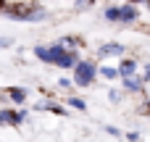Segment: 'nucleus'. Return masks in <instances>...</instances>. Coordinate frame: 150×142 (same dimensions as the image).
<instances>
[{"label": "nucleus", "instance_id": "1", "mask_svg": "<svg viewBox=\"0 0 150 142\" xmlns=\"http://www.w3.org/2000/svg\"><path fill=\"white\" fill-rule=\"evenodd\" d=\"M3 13H8L11 18H16V21H42L47 13H45V8H40V5H5L3 8Z\"/></svg>", "mask_w": 150, "mask_h": 142}, {"label": "nucleus", "instance_id": "2", "mask_svg": "<svg viewBox=\"0 0 150 142\" xmlns=\"http://www.w3.org/2000/svg\"><path fill=\"white\" fill-rule=\"evenodd\" d=\"M95 76H98V63L95 61H76V66H74V84L76 87H90L92 82H95Z\"/></svg>", "mask_w": 150, "mask_h": 142}, {"label": "nucleus", "instance_id": "3", "mask_svg": "<svg viewBox=\"0 0 150 142\" xmlns=\"http://www.w3.org/2000/svg\"><path fill=\"white\" fill-rule=\"evenodd\" d=\"M66 50H69V47H66L63 42H55V45H47V47H45V45L34 47V55H37V58H40L42 63H53V66H55V63L61 61V55H63Z\"/></svg>", "mask_w": 150, "mask_h": 142}, {"label": "nucleus", "instance_id": "4", "mask_svg": "<svg viewBox=\"0 0 150 142\" xmlns=\"http://www.w3.org/2000/svg\"><path fill=\"white\" fill-rule=\"evenodd\" d=\"M124 79V90L127 92H142L145 90V82H142V76H134V74H129V76H121Z\"/></svg>", "mask_w": 150, "mask_h": 142}, {"label": "nucleus", "instance_id": "5", "mask_svg": "<svg viewBox=\"0 0 150 142\" xmlns=\"http://www.w3.org/2000/svg\"><path fill=\"white\" fill-rule=\"evenodd\" d=\"M137 18H140V11L134 8V3L121 5V24H134Z\"/></svg>", "mask_w": 150, "mask_h": 142}, {"label": "nucleus", "instance_id": "6", "mask_svg": "<svg viewBox=\"0 0 150 142\" xmlns=\"http://www.w3.org/2000/svg\"><path fill=\"white\" fill-rule=\"evenodd\" d=\"M76 61H79V53H74V50H66L55 66H61V69H74V66H76Z\"/></svg>", "mask_w": 150, "mask_h": 142}, {"label": "nucleus", "instance_id": "7", "mask_svg": "<svg viewBox=\"0 0 150 142\" xmlns=\"http://www.w3.org/2000/svg\"><path fill=\"white\" fill-rule=\"evenodd\" d=\"M98 53H100L103 58H105V55H124V45H119V42H108V45H103Z\"/></svg>", "mask_w": 150, "mask_h": 142}, {"label": "nucleus", "instance_id": "8", "mask_svg": "<svg viewBox=\"0 0 150 142\" xmlns=\"http://www.w3.org/2000/svg\"><path fill=\"white\" fill-rule=\"evenodd\" d=\"M137 71V61L134 58H124L121 63H119V74L121 76H129V74H134Z\"/></svg>", "mask_w": 150, "mask_h": 142}, {"label": "nucleus", "instance_id": "9", "mask_svg": "<svg viewBox=\"0 0 150 142\" xmlns=\"http://www.w3.org/2000/svg\"><path fill=\"white\" fill-rule=\"evenodd\" d=\"M8 97H11L16 105H21V103H26V90H21V87H11V90H8Z\"/></svg>", "mask_w": 150, "mask_h": 142}, {"label": "nucleus", "instance_id": "10", "mask_svg": "<svg viewBox=\"0 0 150 142\" xmlns=\"http://www.w3.org/2000/svg\"><path fill=\"white\" fill-rule=\"evenodd\" d=\"M98 71H100V76H103V79H108V82H113V79H119V76H121L116 66H100Z\"/></svg>", "mask_w": 150, "mask_h": 142}, {"label": "nucleus", "instance_id": "11", "mask_svg": "<svg viewBox=\"0 0 150 142\" xmlns=\"http://www.w3.org/2000/svg\"><path fill=\"white\" fill-rule=\"evenodd\" d=\"M37 108H40V111L58 113V116H63V113H66V108H61V105H55V103H50V100H45V103H37Z\"/></svg>", "mask_w": 150, "mask_h": 142}, {"label": "nucleus", "instance_id": "12", "mask_svg": "<svg viewBox=\"0 0 150 142\" xmlns=\"http://www.w3.org/2000/svg\"><path fill=\"white\" fill-rule=\"evenodd\" d=\"M103 16H105L108 21H121V8H119V5H108Z\"/></svg>", "mask_w": 150, "mask_h": 142}, {"label": "nucleus", "instance_id": "13", "mask_svg": "<svg viewBox=\"0 0 150 142\" xmlns=\"http://www.w3.org/2000/svg\"><path fill=\"white\" fill-rule=\"evenodd\" d=\"M24 119H26L24 111H13V108H11V121H8V126H21Z\"/></svg>", "mask_w": 150, "mask_h": 142}, {"label": "nucleus", "instance_id": "14", "mask_svg": "<svg viewBox=\"0 0 150 142\" xmlns=\"http://www.w3.org/2000/svg\"><path fill=\"white\" fill-rule=\"evenodd\" d=\"M66 103H69V108H74V111H87V103H84L82 97H69Z\"/></svg>", "mask_w": 150, "mask_h": 142}, {"label": "nucleus", "instance_id": "15", "mask_svg": "<svg viewBox=\"0 0 150 142\" xmlns=\"http://www.w3.org/2000/svg\"><path fill=\"white\" fill-rule=\"evenodd\" d=\"M8 121H11V108H3L0 111V126H8Z\"/></svg>", "mask_w": 150, "mask_h": 142}, {"label": "nucleus", "instance_id": "16", "mask_svg": "<svg viewBox=\"0 0 150 142\" xmlns=\"http://www.w3.org/2000/svg\"><path fill=\"white\" fill-rule=\"evenodd\" d=\"M61 42H63V45H66V47H76V45H79V42H82V40H79V37H63V40H61Z\"/></svg>", "mask_w": 150, "mask_h": 142}, {"label": "nucleus", "instance_id": "17", "mask_svg": "<svg viewBox=\"0 0 150 142\" xmlns=\"http://www.w3.org/2000/svg\"><path fill=\"white\" fill-rule=\"evenodd\" d=\"M74 84V79H69V76H63V79H58V87H63V90H69Z\"/></svg>", "mask_w": 150, "mask_h": 142}, {"label": "nucleus", "instance_id": "18", "mask_svg": "<svg viewBox=\"0 0 150 142\" xmlns=\"http://www.w3.org/2000/svg\"><path fill=\"white\" fill-rule=\"evenodd\" d=\"M108 97H111V103H119V100H121V92H116V90H111V92H108Z\"/></svg>", "mask_w": 150, "mask_h": 142}, {"label": "nucleus", "instance_id": "19", "mask_svg": "<svg viewBox=\"0 0 150 142\" xmlns=\"http://www.w3.org/2000/svg\"><path fill=\"white\" fill-rule=\"evenodd\" d=\"M105 132H108V134H111V137H119V134H121V132H119V129H116V126H105Z\"/></svg>", "mask_w": 150, "mask_h": 142}, {"label": "nucleus", "instance_id": "20", "mask_svg": "<svg viewBox=\"0 0 150 142\" xmlns=\"http://www.w3.org/2000/svg\"><path fill=\"white\" fill-rule=\"evenodd\" d=\"M142 82H150V63L145 66V74H142Z\"/></svg>", "mask_w": 150, "mask_h": 142}, {"label": "nucleus", "instance_id": "21", "mask_svg": "<svg viewBox=\"0 0 150 142\" xmlns=\"http://www.w3.org/2000/svg\"><path fill=\"white\" fill-rule=\"evenodd\" d=\"M0 47H11V40H5V37H0Z\"/></svg>", "mask_w": 150, "mask_h": 142}, {"label": "nucleus", "instance_id": "22", "mask_svg": "<svg viewBox=\"0 0 150 142\" xmlns=\"http://www.w3.org/2000/svg\"><path fill=\"white\" fill-rule=\"evenodd\" d=\"M74 3H76V5H79V8H82V5H87V3H90V0H74Z\"/></svg>", "mask_w": 150, "mask_h": 142}, {"label": "nucleus", "instance_id": "23", "mask_svg": "<svg viewBox=\"0 0 150 142\" xmlns=\"http://www.w3.org/2000/svg\"><path fill=\"white\" fill-rule=\"evenodd\" d=\"M129 3H134V5H137V3H148V8H150V0H129Z\"/></svg>", "mask_w": 150, "mask_h": 142}, {"label": "nucleus", "instance_id": "24", "mask_svg": "<svg viewBox=\"0 0 150 142\" xmlns=\"http://www.w3.org/2000/svg\"><path fill=\"white\" fill-rule=\"evenodd\" d=\"M90 3H95V0H90Z\"/></svg>", "mask_w": 150, "mask_h": 142}]
</instances>
